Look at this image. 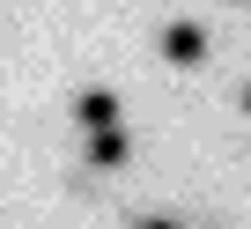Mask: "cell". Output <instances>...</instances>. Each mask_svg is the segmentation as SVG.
Returning a JSON list of instances; mask_svg holds the SVG:
<instances>
[{
  "label": "cell",
  "instance_id": "obj_1",
  "mask_svg": "<svg viewBox=\"0 0 251 229\" xmlns=\"http://www.w3.org/2000/svg\"><path fill=\"white\" fill-rule=\"evenodd\" d=\"M155 52H163L170 67H200V59H207V30H200V23H163Z\"/></svg>",
  "mask_w": 251,
  "mask_h": 229
},
{
  "label": "cell",
  "instance_id": "obj_2",
  "mask_svg": "<svg viewBox=\"0 0 251 229\" xmlns=\"http://www.w3.org/2000/svg\"><path fill=\"white\" fill-rule=\"evenodd\" d=\"M126 163H133L126 126H96V133H89V170H126Z\"/></svg>",
  "mask_w": 251,
  "mask_h": 229
},
{
  "label": "cell",
  "instance_id": "obj_3",
  "mask_svg": "<svg viewBox=\"0 0 251 229\" xmlns=\"http://www.w3.org/2000/svg\"><path fill=\"white\" fill-rule=\"evenodd\" d=\"M74 119H81V133H96V126H126V119H118V89H81V96H74Z\"/></svg>",
  "mask_w": 251,
  "mask_h": 229
},
{
  "label": "cell",
  "instance_id": "obj_4",
  "mask_svg": "<svg viewBox=\"0 0 251 229\" xmlns=\"http://www.w3.org/2000/svg\"><path fill=\"white\" fill-rule=\"evenodd\" d=\"M141 229H177V222H170V214H148V222H141Z\"/></svg>",
  "mask_w": 251,
  "mask_h": 229
},
{
  "label": "cell",
  "instance_id": "obj_5",
  "mask_svg": "<svg viewBox=\"0 0 251 229\" xmlns=\"http://www.w3.org/2000/svg\"><path fill=\"white\" fill-rule=\"evenodd\" d=\"M244 111H251V81H244Z\"/></svg>",
  "mask_w": 251,
  "mask_h": 229
}]
</instances>
